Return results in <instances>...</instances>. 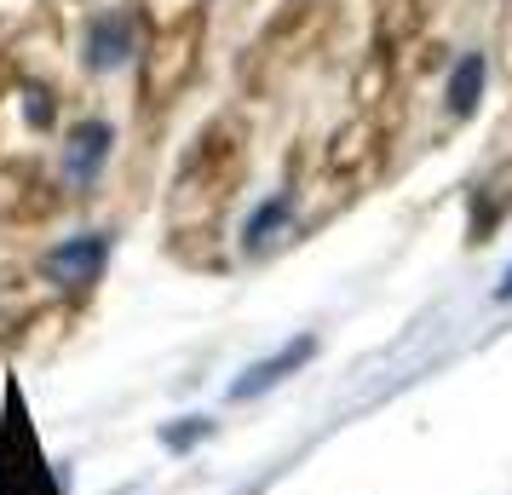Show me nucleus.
Segmentation results:
<instances>
[{
	"instance_id": "8",
	"label": "nucleus",
	"mask_w": 512,
	"mask_h": 495,
	"mask_svg": "<svg viewBox=\"0 0 512 495\" xmlns=\"http://www.w3.org/2000/svg\"><path fill=\"white\" fill-rule=\"evenodd\" d=\"M478 93H484V52H466L461 64H455V75H449V110L466 116L478 104Z\"/></svg>"
},
{
	"instance_id": "6",
	"label": "nucleus",
	"mask_w": 512,
	"mask_h": 495,
	"mask_svg": "<svg viewBox=\"0 0 512 495\" xmlns=\"http://www.w3.org/2000/svg\"><path fill=\"white\" fill-rule=\"evenodd\" d=\"M311 357H317V334H300V340H288V346H282L277 357H259L254 369H242V375L231 380V392H225V398H231V403H254V398H265V392H271L277 380H288L294 369H305Z\"/></svg>"
},
{
	"instance_id": "1",
	"label": "nucleus",
	"mask_w": 512,
	"mask_h": 495,
	"mask_svg": "<svg viewBox=\"0 0 512 495\" xmlns=\"http://www.w3.org/2000/svg\"><path fill=\"white\" fill-rule=\"evenodd\" d=\"M0 495H58L47 472V449L24 415V392L6 386V421H0Z\"/></svg>"
},
{
	"instance_id": "4",
	"label": "nucleus",
	"mask_w": 512,
	"mask_h": 495,
	"mask_svg": "<svg viewBox=\"0 0 512 495\" xmlns=\"http://www.w3.org/2000/svg\"><path fill=\"white\" fill-rule=\"evenodd\" d=\"M110 150H116V127L104 116L75 121L64 133V144H58V179H64V190L70 196H93V185L110 167Z\"/></svg>"
},
{
	"instance_id": "2",
	"label": "nucleus",
	"mask_w": 512,
	"mask_h": 495,
	"mask_svg": "<svg viewBox=\"0 0 512 495\" xmlns=\"http://www.w3.org/2000/svg\"><path fill=\"white\" fill-rule=\"evenodd\" d=\"M110 231H75V236H58L47 254H41V277H47L58 294H87V288L104 283L110 271Z\"/></svg>"
},
{
	"instance_id": "10",
	"label": "nucleus",
	"mask_w": 512,
	"mask_h": 495,
	"mask_svg": "<svg viewBox=\"0 0 512 495\" xmlns=\"http://www.w3.org/2000/svg\"><path fill=\"white\" fill-rule=\"evenodd\" d=\"M24 116H29V127H52V116H58V104H52V93H41V87H29V93H24Z\"/></svg>"
},
{
	"instance_id": "3",
	"label": "nucleus",
	"mask_w": 512,
	"mask_h": 495,
	"mask_svg": "<svg viewBox=\"0 0 512 495\" xmlns=\"http://www.w3.org/2000/svg\"><path fill=\"white\" fill-rule=\"evenodd\" d=\"M144 52L139 35V6H110V12H93L87 29H81V64L93 75H116L127 70Z\"/></svg>"
},
{
	"instance_id": "5",
	"label": "nucleus",
	"mask_w": 512,
	"mask_h": 495,
	"mask_svg": "<svg viewBox=\"0 0 512 495\" xmlns=\"http://www.w3.org/2000/svg\"><path fill=\"white\" fill-rule=\"evenodd\" d=\"M196 35H202V24L190 18V24L162 29V35H156V47L139 52V64H144V98H150V104H162V98L190 75V58H196Z\"/></svg>"
},
{
	"instance_id": "9",
	"label": "nucleus",
	"mask_w": 512,
	"mask_h": 495,
	"mask_svg": "<svg viewBox=\"0 0 512 495\" xmlns=\"http://www.w3.org/2000/svg\"><path fill=\"white\" fill-rule=\"evenodd\" d=\"M202 438H213L208 415H185V421H167L162 426V449H167V455H185V449H196Z\"/></svg>"
},
{
	"instance_id": "7",
	"label": "nucleus",
	"mask_w": 512,
	"mask_h": 495,
	"mask_svg": "<svg viewBox=\"0 0 512 495\" xmlns=\"http://www.w3.org/2000/svg\"><path fill=\"white\" fill-rule=\"evenodd\" d=\"M294 219V190H277V196H265L254 213H248V225H242V248L248 254H259V248H271L277 242V231Z\"/></svg>"
},
{
	"instance_id": "11",
	"label": "nucleus",
	"mask_w": 512,
	"mask_h": 495,
	"mask_svg": "<svg viewBox=\"0 0 512 495\" xmlns=\"http://www.w3.org/2000/svg\"><path fill=\"white\" fill-rule=\"evenodd\" d=\"M495 294H501V300H512V271L501 277V288H495Z\"/></svg>"
}]
</instances>
